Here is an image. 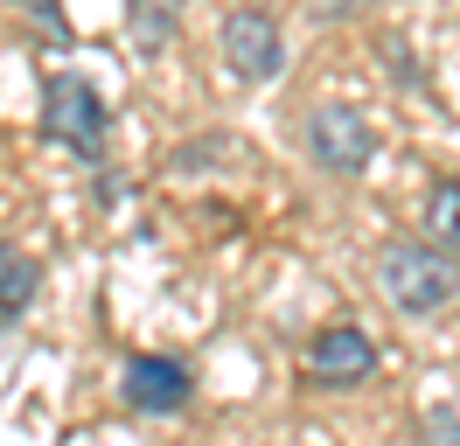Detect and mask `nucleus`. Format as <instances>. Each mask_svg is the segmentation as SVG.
<instances>
[{"label":"nucleus","mask_w":460,"mask_h":446,"mask_svg":"<svg viewBox=\"0 0 460 446\" xmlns=\"http://www.w3.org/2000/svg\"><path fill=\"white\" fill-rule=\"evenodd\" d=\"M376 279H384V300L398 307V314H439L460 293V258L439 251L432 237L426 245L398 237V245L376 251Z\"/></svg>","instance_id":"obj_1"},{"label":"nucleus","mask_w":460,"mask_h":446,"mask_svg":"<svg viewBox=\"0 0 460 446\" xmlns=\"http://www.w3.org/2000/svg\"><path fill=\"white\" fill-rule=\"evenodd\" d=\"M42 133L57 139L63 154H77V161H105V133H112V112L98 98V84L77 77V70H63V77L42 84Z\"/></svg>","instance_id":"obj_2"},{"label":"nucleus","mask_w":460,"mask_h":446,"mask_svg":"<svg viewBox=\"0 0 460 446\" xmlns=\"http://www.w3.org/2000/svg\"><path fill=\"white\" fill-rule=\"evenodd\" d=\"M307 154L328 174H363L370 154H376V133L356 105H314L307 112Z\"/></svg>","instance_id":"obj_3"},{"label":"nucleus","mask_w":460,"mask_h":446,"mask_svg":"<svg viewBox=\"0 0 460 446\" xmlns=\"http://www.w3.org/2000/svg\"><path fill=\"white\" fill-rule=\"evenodd\" d=\"M224 63H230V77H244V84H272L287 70V35H279V22H272L265 7L224 14Z\"/></svg>","instance_id":"obj_4"},{"label":"nucleus","mask_w":460,"mask_h":446,"mask_svg":"<svg viewBox=\"0 0 460 446\" xmlns=\"http://www.w3.org/2000/svg\"><path fill=\"white\" fill-rule=\"evenodd\" d=\"M376 377V342L363 328H321L314 342H307V384L321 390H356Z\"/></svg>","instance_id":"obj_5"},{"label":"nucleus","mask_w":460,"mask_h":446,"mask_svg":"<svg viewBox=\"0 0 460 446\" xmlns=\"http://www.w3.org/2000/svg\"><path fill=\"white\" fill-rule=\"evenodd\" d=\"M189 370L174 356H133L126 362V405L140 418H174V412H189Z\"/></svg>","instance_id":"obj_6"},{"label":"nucleus","mask_w":460,"mask_h":446,"mask_svg":"<svg viewBox=\"0 0 460 446\" xmlns=\"http://www.w3.org/2000/svg\"><path fill=\"white\" fill-rule=\"evenodd\" d=\"M126 28L140 56H168L181 35V14H174V0H126Z\"/></svg>","instance_id":"obj_7"},{"label":"nucleus","mask_w":460,"mask_h":446,"mask_svg":"<svg viewBox=\"0 0 460 446\" xmlns=\"http://www.w3.org/2000/svg\"><path fill=\"white\" fill-rule=\"evenodd\" d=\"M35 286H42L35 258H29V251H14V245H0V328H14V321L35 307Z\"/></svg>","instance_id":"obj_8"},{"label":"nucleus","mask_w":460,"mask_h":446,"mask_svg":"<svg viewBox=\"0 0 460 446\" xmlns=\"http://www.w3.org/2000/svg\"><path fill=\"white\" fill-rule=\"evenodd\" d=\"M426 237L439 251H460V174H439L426 189Z\"/></svg>","instance_id":"obj_9"},{"label":"nucleus","mask_w":460,"mask_h":446,"mask_svg":"<svg viewBox=\"0 0 460 446\" xmlns=\"http://www.w3.org/2000/svg\"><path fill=\"white\" fill-rule=\"evenodd\" d=\"M426 446H460V412L454 405H432L426 412Z\"/></svg>","instance_id":"obj_10"},{"label":"nucleus","mask_w":460,"mask_h":446,"mask_svg":"<svg viewBox=\"0 0 460 446\" xmlns=\"http://www.w3.org/2000/svg\"><path fill=\"white\" fill-rule=\"evenodd\" d=\"M384 56H391V77H419V70H411V56H404V42H384Z\"/></svg>","instance_id":"obj_11"}]
</instances>
